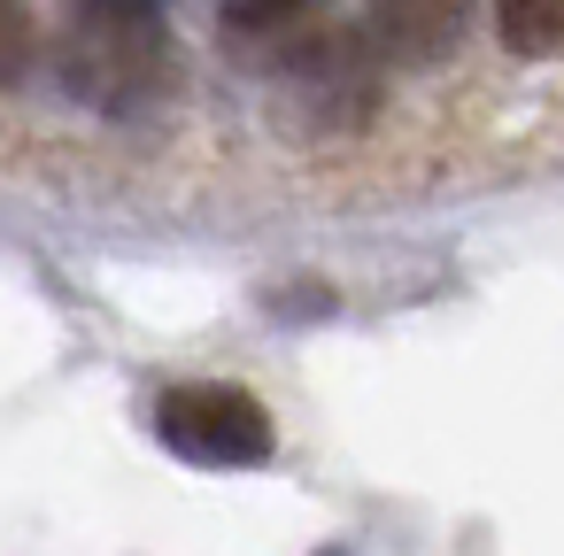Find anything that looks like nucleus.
<instances>
[{
  "instance_id": "obj_1",
  "label": "nucleus",
  "mask_w": 564,
  "mask_h": 556,
  "mask_svg": "<svg viewBox=\"0 0 564 556\" xmlns=\"http://www.w3.org/2000/svg\"><path fill=\"white\" fill-rule=\"evenodd\" d=\"M55 86L94 117H148L178 94V47L155 0H78L55 40Z\"/></svg>"
},
{
  "instance_id": "obj_2",
  "label": "nucleus",
  "mask_w": 564,
  "mask_h": 556,
  "mask_svg": "<svg viewBox=\"0 0 564 556\" xmlns=\"http://www.w3.org/2000/svg\"><path fill=\"white\" fill-rule=\"evenodd\" d=\"M263 78H271L279 117L294 132H310V140L364 132L371 109H379V47L364 32H310L286 55H271Z\"/></svg>"
},
{
  "instance_id": "obj_3",
  "label": "nucleus",
  "mask_w": 564,
  "mask_h": 556,
  "mask_svg": "<svg viewBox=\"0 0 564 556\" xmlns=\"http://www.w3.org/2000/svg\"><path fill=\"white\" fill-rule=\"evenodd\" d=\"M155 440L178 464L202 471H256L279 456V425L263 410V394L232 386V379H186L155 402Z\"/></svg>"
},
{
  "instance_id": "obj_4",
  "label": "nucleus",
  "mask_w": 564,
  "mask_h": 556,
  "mask_svg": "<svg viewBox=\"0 0 564 556\" xmlns=\"http://www.w3.org/2000/svg\"><path fill=\"white\" fill-rule=\"evenodd\" d=\"M464 24H471V0H371V17H364V40H371L387 63H410V70H425V63L456 55Z\"/></svg>"
},
{
  "instance_id": "obj_5",
  "label": "nucleus",
  "mask_w": 564,
  "mask_h": 556,
  "mask_svg": "<svg viewBox=\"0 0 564 556\" xmlns=\"http://www.w3.org/2000/svg\"><path fill=\"white\" fill-rule=\"evenodd\" d=\"M317 17H325V0H225V9H217V32H225V47H240L248 63H271V55H286L294 40H310Z\"/></svg>"
},
{
  "instance_id": "obj_6",
  "label": "nucleus",
  "mask_w": 564,
  "mask_h": 556,
  "mask_svg": "<svg viewBox=\"0 0 564 556\" xmlns=\"http://www.w3.org/2000/svg\"><path fill=\"white\" fill-rule=\"evenodd\" d=\"M495 32L518 63L564 55V0H495Z\"/></svg>"
},
{
  "instance_id": "obj_7",
  "label": "nucleus",
  "mask_w": 564,
  "mask_h": 556,
  "mask_svg": "<svg viewBox=\"0 0 564 556\" xmlns=\"http://www.w3.org/2000/svg\"><path fill=\"white\" fill-rule=\"evenodd\" d=\"M32 70V0H0V94Z\"/></svg>"
},
{
  "instance_id": "obj_8",
  "label": "nucleus",
  "mask_w": 564,
  "mask_h": 556,
  "mask_svg": "<svg viewBox=\"0 0 564 556\" xmlns=\"http://www.w3.org/2000/svg\"><path fill=\"white\" fill-rule=\"evenodd\" d=\"M333 309H340V302H333V286H317V279H310V286H271V317H310V325H317V317H333Z\"/></svg>"
},
{
  "instance_id": "obj_9",
  "label": "nucleus",
  "mask_w": 564,
  "mask_h": 556,
  "mask_svg": "<svg viewBox=\"0 0 564 556\" xmlns=\"http://www.w3.org/2000/svg\"><path fill=\"white\" fill-rule=\"evenodd\" d=\"M310 556H348V541H325V548H310Z\"/></svg>"
}]
</instances>
